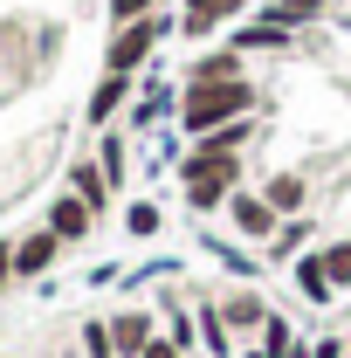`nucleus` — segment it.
Here are the masks:
<instances>
[{"mask_svg": "<svg viewBox=\"0 0 351 358\" xmlns=\"http://www.w3.org/2000/svg\"><path fill=\"white\" fill-rule=\"evenodd\" d=\"M255 103V90L248 83H186V103H179V117H186V131H220L234 110H248Z\"/></svg>", "mask_w": 351, "mask_h": 358, "instance_id": "nucleus-1", "label": "nucleus"}, {"mask_svg": "<svg viewBox=\"0 0 351 358\" xmlns=\"http://www.w3.org/2000/svg\"><path fill=\"white\" fill-rule=\"evenodd\" d=\"M159 35H166V21H152V14H145V21H124V35L110 42V76H131L138 62L159 48Z\"/></svg>", "mask_w": 351, "mask_h": 358, "instance_id": "nucleus-2", "label": "nucleus"}, {"mask_svg": "<svg viewBox=\"0 0 351 358\" xmlns=\"http://www.w3.org/2000/svg\"><path fill=\"white\" fill-rule=\"evenodd\" d=\"M227 214H234V234H248V241H275V234H282V214L268 207L262 193H234Z\"/></svg>", "mask_w": 351, "mask_h": 358, "instance_id": "nucleus-3", "label": "nucleus"}, {"mask_svg": "<svg viewBox=\"0 0 351 358\" xmlns=\"http://www.w3.org/2000/svg\"><path fill=\"white\" fill-rule=\"evenodd\" d=\"M48 227H55V234H62V241H83L89 227H96V207H89L83 193H62V200H55V207H48Z\"/></svg>", "mask_w": 351, "mask_h": 358, "instance_id": "nucleus-4", "label": "nucleus"}, {"mask_svg": "<svg viewBox=\"0 0 351 358\" xmlns=\"http://www.w3.org/2000/svg\"><path fill=\"white\" fill-rule=\"evenodd\" d=\"M55 248H62V234H55V227H35L28 241H14V268H21V275H42V268L55 262Z\"/></svg>", "mask_w": 351, "mask_h": 358, "instance_id": "nucleus-5", "label": "nucleus"}, {"mask_svg": "<svg viewBox=\"0 0 351 358\" xmlns=\"http://www.w3.org/2000/svg\"><path fill=\"white\" fill-rule=\"evenodd\" d=\"M110 338H117V352L145 358V345L159 338V324H152V317H145V310H124V317H117V324H110Z\"/></svg>", "mask_w": 351, "mask_h": 358, "instance_id": "nucleus-6", "label": "nucleus"}, {"mask_svg": "<svg viewBox=\"0 0 351 358\" xmlns=\"http://www.w3.org/2000/svg\"><path fill=\"white\" fill-rule=\"evenodd\" d=\"M317 262H324V282L345 296V289H351V241H324V248H317Z\"/></svg>", "mask_w": 351, "mask_h": 358, "instance_id": "nucleus-7", "label": "nucleus"}, {"mask_svg": "<svg viewBox=\"0 0 351 358\" xmlns=\"http://www.w3.org/2000/svg\"><path fill=\"white\" fill-rule=\"evenodd\" d=\"M241 0H186V35H207L214 21H227Z\"/></svg>", "mask_w": 351, "mask_h": 358, "instance_id": "nucleus-8", "label": "nucleus"}, {"mask_svg": "<svg viewBox=\"0 0 351 358\" xmlns=\"http://www.w3.org/2000/svg\"><path fill=\"white\" fill-rule=\"evenodd\" d=\"M275 214H296L303 207V173H282V179H268V193H262Z\"/></svg>", "mask_w": 351, "mask_h": 358, "instance_id": "nucleus-9", "label": "nucleus"}, {"mask_svg": "<svg viewBox=\"0 0 351 358\" xmlns=\"http://www.w3.org/2000/svg\"><path fill=\"white\" fill-rule=\"evenodd\" d=\"M296 289H303L310 303H331V296H338V289L324 282V262H317V255H303V262H296Z\"/></svg>", "mask_w": 351, "mask_h": 358, "instance_id": "nucleus-10", "label": "nucleus"}, {"mask_svg": "<svg viewBox=\"0 0 351 358\" xmlns=\"http://www.w3.org/2000/svg\"><path fill=\"white\" fill-rule=\"evenodd\" d=\"M193 83H241V62H234V55H207V62L193 69Z\"/></svg>", "mask_w": 351, "mask_h": 358, "instance_id": "nucleus-11", "label": "nucleus"}, {"mask_svg": "<svg viewBox=\"0 0 351 358\" xmlns=\"http://www.w3.org/2000/svg\"><path fill=\"white\" fill-rule=\"evenodd\" d=\"M117 96H124V76H110V83H103V90H96V96H89V117L103 124V117L117 110Z\"/></svg>", "mask_w": 351, "mask_h": 358, "instance_id": "nucleus-12", "label": "nucleus"}, {"mask_svg": "<svg viewBox=\"0 0 351 358\" xmlns=\"http://www.w3.org/2000/svg\"><path fill=\"white\" fill-rule=\"evenodd\" d=\"M110 352H117L110 324H89V331H83V358H110Z\"/></svg>", "mask_w": 351, "mask_h": 358, "instance_id": "nucleus-13", "label": "nucleus"}, {"mask_svg": "<svg viewBox=\"0 0 351 358\" xmlns=\"http://www.w3.org/2000/svg\"><path fill=\"white\" fill-rule=\"evenodd\" d=\"M317 7H324V0H275V14H268V21H310Z\"/></svg>", "mask_w": 351, "mask_h": 358, "instance_id": "nucleus-14", "label": "nucleus"}, {"mask_svg": "<svg viewBox=\"0 0 351 358\" xmlns=\"http://www.w3.org/2000/svg\"><path fill=\"white\" fill-rule=\"evenodd\" d=\"M227 317H234V324H262V296H234Z\"/></svg>", "mask_w": 351, "mask_h": 358, "instance_id": "nucleus-15", "label": "nucleus"}, {"mask_svg": "<svg viewBox=\"0 0 351 358\" xmlns=\"http://www.w3.org/2000/svg\"><path fill=\"white\" fill-rule=\"evenodd\" d=\"M76 193H83L89 207H103V179L89 173V166H76Z\"/></svg>", "mask_w": 351, "mask_h": 358, "instance_id": "nucleus-16", "label": "nucleus"}, {"mask_svg": "<svg viewBox=\"0 0 351 358\" xmlns=\"http://www.w3.org/2000/svg\"><path fill=\"white\" fill-rule=\"evenodd\" d=\"M152 7H159V0H110V14H117V21H145Z\"/></svg>", "mask_w": 351, "mask_h": 358, "instance_id": "nucleus-17", "label": "nucleus"}, {"mask_svg": "<svg viewBox=\"0 0 351 358\" xmlns=\"http://www.w3.org/2000/svg\"><path fill=\"white\" fill-rule=\"evenodd\" d=\"M124 227H131V234H152V227H159V207H145V200H138V207H131V221H124Z\"/></svg>", "mask_w": 351, "mask_h": 358, "instance_id": "nucleus-18", "label": "nucleus"}, {"mask_svg": "<svg viewBox=\"0 0 351 358\" xmlns=\"http://www.w3.org/2000/svg\"><path fill=\"white\" fill-rule=\"evenodd\" d=\"M14 275H21V268H14V241H0V289H7Z\"/></svg>", "mask_w": 351, "mask_h": 358, "instance_id": "nucleus-19", "label": "nucleus"}, {"mask_svg": "<svg viewBox=\"0 0 351 358\" xmlns=\"http://www.w3.org/2000/svg\"><path fill=\"white\" fill-rule=\"evenodd\" d=\"M145 358H179V345H173V338H152V345H145Z\"/></svg>", "mask_w": 351, "mask_h": 358, "instance_id": "nucleus-20", "label": "nucleus"}]
</instances>
